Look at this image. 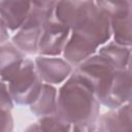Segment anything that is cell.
I'll list each match as a JSON object with an SVG mask.
<instances>
[{
	"label": "cell",
	"instance_id": "cell-1",
	"mask_svg": "<svg viewBox=\"0 0 132 132\" xmlns=\"http://www.w3.org/2000/svg\"><path fill=\"white\" fill-rule=\"evenodd\" d=\"M100 107L92 86L75 71L58 88L57 114L71 125L97 122Z\"/></svg>",
	"mask_w": 132,
	"mask_h": 132
},
{
	"label": "cell",
	"instance_id": "cell-2",
	"mask_svg": "<svg viewBox=\"0 0 132 132\" xmlns=\"http://www.w3.org/2000/svg\"><path fill=\"white\" fill-rule=\"evenodd\" d=\"M57 1H32V8L24 25L12 34L10 41L26 56H37L44 23L55 13Z\"/></svg>",
	"mask_w": 132,
	"mask_h": 132
},
{
	"label": "cell",
	"instance_id": "cell-3",
	"mask_svg": "<svg viewBox=\"0 0 132 132\" xmlns=\"http://www.w3.org/2000/svg\"><path fill=\"white\" fill-rule=\"evenodd\" d=\"M6 85L15 105L30 106L37 99L43 86V81L36 70L34 59L27 57Z\"/></svg>",
	"mask_w": 132,
	"mask_h": 132
},
{
	"label": "cell",
	"instance_id": "cell-4",
	"mask_svg": "<svg viewBox=\"0 0 132 132\" xmlns=\"http://www.w3.org/2000/svg\"><path fill=\"white\" fill-rule=\"evenodd\" d=\"M74 71L92 86L97 99L102 105L106 99L117 70L101 56L95 54L75 67Z\"/></svg>",
	"mask_w": 132,
	"mask_h": 132
},
{
	"label": "cell",
	"instance_id": "cell-5",
	"mask_svg": "<svg viewBox=\"0 0 132 132\" xmlns=\"http://www.w3.org/2000/svg\"><path fill=\"white\" fill-rule=\"evenodd\" d=\"M109 15L112 40L132 47V7L130 1H97Z\"/></svg>",
	"mask_w": 132,
	"mask_h": 132
},
{
	"label": "cell",
	"instance_id": "cell-6",
	"mask_svg": "<svg viewBox=\"0 0 132 132\" xmlns=\"http://www.w3.org/2000/svg\"><path fill=\"white\" fill-rule=\"evenodd\" d=\"M71 30L60 23L54 15L48 19L41 31L38 55L40 56H62L70 37Z\"/></svg>",
	"mask_w": 132,
	"mask_h": 132
},
{
	"label": "cell",
	"instance_id": "cell-7",
	"mask_svg": "<svg viewBox=\"0 0 132 132\" xmlns=\"http://www.w3.org/2000/svg\"><path fill=\"white\" fill-rule=\"evenodd\" d=\"M71 31L78 32L99 48L112 39L110 18L98 5L97 1H95V7L86 21L76 29Z\"/></svg>",
	"mask_w": 132,
	"mask_h": 132
},
{
	"label": "cell",
	"instance_id": "cell-8",
	"mask_svg": "<svg viewBox=\"0 0 132 132\" xmlns=\"http://www.w3.org/2000/svg\"><path fill=\"white\" fill-rule=\"evenodd\" d=\"M33 59L36 70L44 84L60 87L74 71V67L62 56L37 55Z\"/></svg>",
	"mask_w": 132,
	"mask_h": 132
},
{
	"label": "cell",
	"instance_id": "cell-9",
	"mask_svg": "<svg viewBox=\"0 0 132 132\" xmlns=\"http://www.w3.org/2000/svg\"><path fill=\"white\" fill-rule=\"evenodd\" d=\"M95 1L89 0H64L57 1L55 6V18L68 27L70 30L76 29L89 16Z\"/></svg>",
	"mask_w": 132,
	"mask_h": 132
},
{
	"label": "cell",
	"instance_id": "cell-10",
	"mask_svg": "<svg viewBox=\"0 0 132 132\" xmlns=\"http://www.w3.org/2000/svg\"><path fill=\"white\" fill-rule=\"evenodd\" d=\"M32 8V1H0V25L6 27L11 34L15 33L27 21Z\"/></svg>",
	"mask_w": 132,
	"mask_h": 132
},
{
	"label": "cell",
	"instance_id": "cell-11",
	"mask_svg": "<svg viewBox=\"0 0 132 132\" xmlns=\"http://www.w3.org/2000/svg\"><path fill=\"white\" fill-rule=\"evenodd\" d=\"M132 100V74L126 70H117L103 106L117 108Z\"/></svg>",
	"mask_w": 132,
	"mask_h": 132
},
{
	"label": "cell",
	"instance_id": "cell-12",
	"mask_svg": "<svg viewBox=\"0 0 132 132\" xmlns=\"http://www.w3.org/2000/svg\"><path fill=\"white\" fill-rule=\"evenodd\" d=\"M99 47L76 31H71L62 57L74 68L98 53Z\"/></svg>",
	"mask_w": 132,
	"mask_h": 132
},
{
	"label": "cell",
	"instance_id": "cell-13",
	"mask_svg": "<svg viewBox=\"0 0 132 132\" xmlns=\"http://www.w3.org/2000/svg\"><path fill=\"white\" fill-rule=\"evenodd\" d=\"M98 122L107 132H132V106L130 103L108 109Z\"/></svg>",
	"mask_w": 132,
	"mask_h": 132
},
{
	"label": "cell",
	"instance_id": "cell-14",
	"mask_svg": "<svg viewBox=\"0 0 132 132\" xmlns=\"http://www.w3.org/2000/svg\"><path fill=\"white\" fill-rule=\"evenodd\" d=\"M30 111L37 118L57 114L58 109V88L44 84L37 99L29 106Z\"/></svg>",
	"mask_w": 132,
	"mask_h": 132
},
{
	"label": "cell",
	"instance_id": "cell-15",
	"mask_svg": "<svg viewBox=\"0 0 132 132\" xmlns=\"http://www.w3.org/2000/svg\"><path fill=\"white\" fill-rule=\"evenodd\" d=\"M116 70H126L129 64L131 47L122 45L112 39L102 45L97 53Z\"/></svg>",
	"mask_w": 132,
	"mask_h": 132
},
{
	"label": "cell",
	"instance_id": "cell-16",
	"mask_svg": "<svg viewBox=\"0 0 132 132\" xmlns=\"http://www.w3.org/2000/svg\"><path fill=\"white\" fill-rule=\"evenodd\" d=\"M36 123L41 130L48 132H71L72 129V125L58 114L39 118Z\"/></svg>",
	"mask_w": 132,
	"mask_h": 132
},
{
	"label": "cell",
	"instance_id": "cell-17",
	"mask_svg": "<svg viewBox=\"0 0 132 132\" xmlns=\"http://www.w3.org/2000/svg\"><path fill=\"white\" fill-rule=\"evenodd\" d=\"M1 105L0 107L1 108H4V109H10L12 110L13 106L15 105L9 91H8V87L5 82L1 81Z\"/></svg>",
	"mask_w": 132,
	"mask_h": 132
},
{
	"label": "cell",
	"instance_id": "cell-18",
	"mask_svg": "<svg viewBox=\"0 0 132 132\" xmlns=\"http://www.w3.org/2000/svg\"><path fill=\"white\" fill-rule=\"evenodd\" d=\"M13 131V118L10 109L1 108V132Z\"/></svg>",
	"mask_w": 132,
	"mask_h": 132
},
{
	"label": "cell",
	"instance_id": "cell-19",
	"mask_svg": "<svg viewBox=\"0 0 132 132\" xmlns=\"http://www.w3.org/2000/svg\"><path fill=\"white\" fill-rule=\"evenodd\" d=\"M92 125L91 124H78V125H72L71 132H91L92 130Z\"/></svg>",
	"mask_w": 132,
	"mask_h": 132
},
{
	"label": "cell",
	"instance_id": "cell-20",
	"mask_svg": "<svg viewBox=\"0 0 132 132\" xmlns=\"http://www.w3.org/2000/svg\"><path fill=\"white\" fill-rule=\"evenodd\" d=\"M24 132H48V131H43V130H41V129L39 128V126L37 125V123L35 122V123L30 124V125L24 130Z\"/></svg>",
	"mask_w": 132,
	"mask_h": 132
},
{
	"label": "cell",
	"instance_id": "cell-21",
	"mask_svg": "<svg viewBox=\"0 0 132 132\" xmlns=\"http://www.w3.org/2000/svg\"><path fill=\"white\" fill-rule=\"evenodd\" d=\"M91 132H107L102 126H101V124L97 121V122H95V123H93V125H92V130H91Z\"/></svg>",
	"mask_w": 132,
	"mask_h": 132
},
{
	"label": "cell",
	"instance_id": "cell-22",
	"mask_svg": "<svg viewBox=\"0 0 132 132\" xmlns=\"http://www.w3.org/2000/svg\"><path fill=\"white\" fill-rule=\"evenodd\" d=\"M127 70L132 74V47H131V55H130V60H129V64H128Z\"/></svg>",
	"mask_w": 132,
	"mask_h": 132
},
{
	"label": "cell",
	"instance_id": "cell-23",
	"mask_svg": "<svg viewBox=\"0 0 132 132\" xmlns=\"http://www.w3.org/2000/svg\"><path fill=\"white\" fill-rule=\"evenodd\" d=\"M130 5H131V7H132V1H130Z\"/></svg>",
	"mask_w": 132,
	"mask_h": 132
},
{
	"label": "cell",
	"instance_id": "cell-24",
	"mask_svg": "<svg viewBox=\"0 0 132 132\" xmlns=\"http://www.w3.org/2000/svg\"><path fill=\"white\" fill-rule=\"evenodd\" d=\"M130 104H131V106H132V100H131V101H130Z\"/></svg>",
	"mask_w": 132,
	"mask_h": 132
}]
</instances>
